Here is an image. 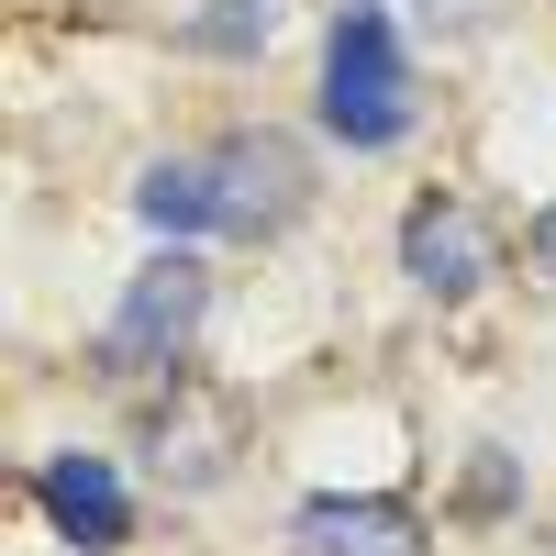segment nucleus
Returning <instances> with one entry per match:
<instances>
[{"instance_id": "f257e3e1", "label": "nucleus", "mask_w": 556, "mask_h": 556, "mask_svg": "<svg viewBox=\"0 0 556 556\" xmlns=\"http://www.w3.org/2000/svg\"><path fill=\"white\" fill-rule=\"evenodd\" d=\"M323 134L356 146V156L412 134V56H401V23L379 0L334 12V34H323Z\"/></svg>"}, {"instance_id": "f03ea898", "label": "nucleus", "mask_w": 556, "mask_h": 556, "mask_svg": "<svg viewBox=\"0 0 556 556\" xmlns=\"http://www.w3.org/2000/svg\"><path fill=\"white\" fill-rule=\"evenodd\" d=\"M201 312H212V267H201V245H156L146 267L123 278L112 323H101V379H167V367H190Z\"/></svg>"}, {"instance_id": "7ed1b4c3", "label": "nucleus", "mask_w": 556, "mask_h": 556, "mask_svg": "<svg viewBox=\"0 0 556 556\" xmlns=\"http://www.w3.org/2000/svg\"><path fill=\"white\" fill-rule=\"evenodd\" d=\"M201 167H212V201H223V235L235 245H278L312 212V156L278 123H235L223 146H201Z\"/></svg>"}, {"instance_id": "20e7f679", "label": "nucleus", "mask_w": 556, "mask_h": 556, "mask_svg": "<svg viewBox=\"0 0 556 556\" xmlns=\"http://www.w3.org/2000/svg\"><path fill=\"white\" fill-rule=\"evenodd\" d=\"M490 267H501V245H490V223L456 201V190H424L401 212V278L424 301H468V290H490Z\"/></svg>"}, {"instance_id": "39448f33", "label": "nucleus", "mask_w": 556, "mask_h": 556, "mask_svg": "<svg viewBox=\"0 0 556 556\" xmlns=\"http://www.w3.org/2000/svg\"><path fill=\"white\" fill-rule=\"evenodd\" d=\"M34 501H45V523H56L78 556H112L123 534H134V501H123V468L112 456H89V445H67V456H45L34 468Z\"/></svg>"}, {"instance_id": "423d86ee", "label": "nucleus", "mask_w": 556, "mask_h": 556, "mask_svg": "<svg viewBox=\"0 0 556 556\" xmlns=\"http://www.w3.org/2000/svg\"><path fill=\"white\" fill-rule=\"evenodd\" d=\"M290 545L301 556H424V523L390 490H312L290 513Z\"/></svg>"}, {"instance_id": "0eeeda50", "label": "nucleus", "mask_w": 556, "mask_h": 556, "mask_svg": "<svg viewBox=\"0 0 556 556\" xmlns=\"http://www.w3.org/2000/svg\"><path fill=\"white\" fill-rule=\"evenodd\" d=\"M134 212H146L167 245H201V235H223V201H212V167H201V156H156L146 178H134Z\"/></svg>"}, {"instance_id": "6e6552de", "label": "nucleus", "mask_w": 556, "mask_h": 556, "mask_svg": "<svg viewBox=\"0 0 556 556\" xmlns=\"http://www.w3.org/2000/svg\"><path fill=\"white\" fill-rule=\"evenodd\" d=\"M278 12H290V0H212V12L178 23V45H190V56H256L278 34Z\"/></svg>"}, {"instance_id": "1a4fd4ad", "label": "nucleus", "mask_w": 556, "mask_h": 556, "mask_svg": "<svg viewBox=\"0 0 556 556\" xmlns=\"http://www.w3.org/2000/svg\"><path fill=\"white\" fill-rule=\"evenodd\" d=\"M379 12H390L401 34H479L490 0H379Z\"/></svg>"}, {"instance_id": "9d476101", "label": "nucleus", "mask_w": 556, "mask_h": 556, "mask_svg": "<svg viewBox=\"0 0 556 556\" xmlns=\"http://www.w3.org/2000/svg\"><path fill=\"white\" fill-rule=\"evenodd\" d=\"M501 501H513V456L479 445V468H468V513H501Z\"/></svg>"}, {"instance_id": "9b49d317", "label": "nucleus", "mask_w": 556, "mask_h": 556, "mask_svg": "<svg viewBox=\"0 0 556 556\" xmlns=\"http://www.w3.org/2000/svg\"><path fill=\"white\" fill-rule=\"evenodd\" d=\"M523 256H534V267H545V278H556V201H545V212H534V223H523Z\"/></svg>"}]
</instances>
